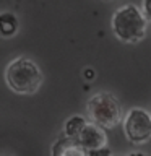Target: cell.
I'll use <instances>...</instances> for the list:
<instances>
[{
  "mask_svg": "<svg viewBox=\"0 0 151 156\" xmlns=\"http://www.w3.org/2000/svg\"><path fill=\"white\" fill-rule=\"evenodd\" d=\"M111 26L114 36L124 44H138L146 36L148 18L145 16L143 10L136 5L128 3L122 5L114 12L111 20Z\"/></svg>",
  "mask_w": 151,
  "mask_h": 156,
  "instance_id": "1",
  "label": "cell"
},
{
  "mask_svg": "<svg viewBox=\"0 0 151 156\" xmlns=\"http://www.w3.org/2000/svg\"><path fill=\"white\" fill-rule=\"evenodd\" d=\"M7 86L16 94H34L42 86L44 75L31 58H13L5 68Z\"/></svg>",
  "mask_w": 151,
  "mask_h": 156,
  "instance_id": "2",
  "label": "cell"
},
{
  "mask_svg": "<svg viewBox=\"0 0 151 156\" xmlns=\"http://www.w3.org/2000/svg\"><path fill=\"white\" fill-rule=\"evenodd\" d=\"M86 112L91 122H94L102 129H114L124 122L120 101L111 93H97L91 96L86 102Z\"/></svg>",
  "mask_w": 151,
  "mask_h": 156,
  "instance_id": "3",
  "label": "cell"
},
{
  "mask_svg": "<svg viewBox=\"0 0 151 156\" xmlns=\"http://www.w3.org/2000/svg\"><path fill=\"white\" fill-rule=\"evenodd\" d=\"M124 132L133 145H143L151 140V114L145 109L133 107L124 117Z\"/></svg>",
  "mask_w": 151,
  "mask_h": 156,
  "instance_id": "4",
  "label": "cell"
},
{
  "mask_svg": "<svg viewBox=\"0 0 151 156\" xmlns=\"http://www.w3.org/2000/svg\"><path fill=\"white\" fill-rule=\"evenodd\" d=\"M106 129H102L94 122H88L85 125V129L81 130V133L78 135V143L83 145L85 148L90 150H96V148H102L107 146V135H106Z\"/></svg>",
  "mask_w": 151,
  "mask_h": 156,
  "instance_id": "5",
  "label": "cell"
},
{
  "mask_svg": "<svg viewBox=\"0 0 151 156\" xmlns=\"http://www.w3.org/2000/svg\"><path fill=\"white\" fill-rule=\"evenodd\" d=\"M52 156H90V151L78 143V140L63 136L54 143Z\"/></svg>",
  "mask_w": 151,
  "mask_h": 156,
  "instance_id": "6",
  "label": "cell"
},
{
  "mask_svg": "<svg viewBox=\"0 0 151 156\" xmlns=\"http://www.w3.org/2000/svg\"><path fill=\"white\" fill-rule=\"evenodd\" d=\"M19 29V21L15 13L3 12L0 15V33L3 37H12L18 33Z\"/></svg>",
  "mask_w": 151,
  "mask_h": 156,
  "instance_id": "7",
  "label": "cell"
},
{
  "mask_svg": "<svg viewBox=\"0 0 151 156\" xmlns=\"http://www.w3.org/2000/svg\"><path fill=\"white\" fill-rule=\"evenodd\" d=\"M86 124H88V120L83 115H72L70 119H67L65 125H63V133H65V136H68V138L76 140Z\"/></svg>",
  "mask_w": 151,
  "mask_h": 156,
  "instance_id": "8",
  "label": "cell"
},
{
  "mask_svg": "<svg viewBox=\"0 0 151 156\" xmlns=\"http://www.w3.org/2000/svg\"><path fill=\"white\" fill-rule=\"evenodd\" d=\"M90 156H112V151L109 146H102V148L90 150Z\"/></svg>",
  "mask_w": 151,
  "mask_h": 156,
  "instance_id": "9",
  "label": "cell"
},
{
  "mask_svg": "<svg viewBox=\"0 0 151 156\" xmlns=\"http://www.w3.org/2000/svg\"><path fill=\"white\" fill-rule=\"evenodd\" d=\"M141 10H143L145 16L151 21V0H143V3H141Z\"/></svg>",
  "mask_w": 151,
  "mask_h": 156,
  "instance_id": "10",
  "label": "cell"
},
{
  "mask_svg": "<svg viewBox=\"0 0 151 156\" xmlns=\"http://www.w3.org/2000/svg\"><path fill=\"white\" fill-rule=\"evenodd\" d=\"M128 156H149L148 153H143V151H132Z\"/></svg>",
  "mask_w": 151,
  "mask_h": 156,
  "instance_id": "11",
  "label": "cell"
},
{
  "mask_svg": "<svg viewBox=\"0 0 151 156\" xmlns=\"http://www.w3.org/2000/svg\"><path fill=\"white\" fill-rule=\"evenodd\" d=\"M85 75H86L88 78H93V76H94V72L90 70V68H86V70H85Z\"/></svg>",
  "mask_w": 151,
  "mask_h": 156,
  "instance_id": "12",
  "label": "cell"
},
{
  "mask_svg": "<svg viewBox=\"0 0 151 156\" xmlns=\"http://www.w3.org/2000/svg\"><path fill=\"white\" fill-rule=\"evenodd\" d=\"M104 2H111V0H104Z\"/></svg>",
  "mask_w": 151,
  "mask_h": 156,
  "instance_id": "13",
  "label": "cell"
}]
</instances>
